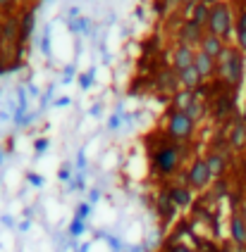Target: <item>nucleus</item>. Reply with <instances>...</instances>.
<instances>
[{
    "mask_svg": "<svg viewBox=\"0 0 246 252\" xmlns=\"http://www.w3.org/2000/svg\"><path fill=\"white\" fill-rule=\"evenodd\" d=\"M184 114H187L189 119H194V122H201L203 117H205V102L194 93V98L189 100L187 107H184Z\"/></svg>",
    "mask_w": 246,
    "mask_h": 252,
    "instance_id": "obj_17",
    "label": "nucleus"
},
{
    "mask_svg": "<svg viewBox=\"0 0 246 252\" xmlns=\"http://www.w3.org/2000/svg\"><path fill=\"white\" fill-rule=\"evenodd\" d=\"M227 145H230L232 150H244L246 148V122L244 119H237V122L230 126Z\"/></svg>",
    "mask_w": 246,
    "mask_h": 252,
    "instance_id": "obj_9",
    "label": "nucleus"
},
{
    "mask_svg": "<svg viewBox=\"0 0 246 252\" xmlns=\"http://www.w3.org/2000/svg\"><path fill=\"white\" fill-rule=\"evenodd\" d=\"M234 36H237V48L246 53V29H234Z\"/></svg>",
    "mask_w": 246,
    "mask_h": 252,
    "instance_id": "obj_19",
    "label": "nucleus"
},
{
    "mask_svg": "<svg viewBox=\"0 0 246 252\" xmlns=\"http://www.w3.org/2000/svg\"><path fill=\"white\" fill-rule=\"evenodd\" d=\"M167 252H194L189 245H182V243H177V245H170L167 248Z\"/></svg>",
    "mask_w": 246,
    "mask_h": 252,
    "instance_id": "obj_20",
    "label": "nucleus"
},
{
    "mask_svg": "<svg viewBox=\"0 0 246 252\" xmlns=\"http://www.w3.org/2000/svg\"><path fill=\"white\" fill-rule=\"evenodd\" d=\"M205 164L210 169V176H213V181L220 179L222 174H225V169H227V157L225 153H220V150H210V153L205 155Z\"/></svg>",
    "mask_w": 246,
    "mask_h": 252,
    "instance_id": "obj_12",
    "label": "nucleus"
},
{
    "mask_svg": "<svg viewBox=\"0 0 246 252\" xmlns=\"http://www.w3.org/2000/svg\"><path fill=\"white\" fill-rule=\"evenodd\" d=\"M205 31L227 43V38H230L232 31H234V14H232L227 2H215V5H210V14H208Z\"/></svg>",
    "mask_w": 246,
    "mask_h": 252,
    "instance_id": "obj_3",
    "label": "nucleus"
},
{
    "mask_svg": "<svg viewBox=\"0 0 246 252\" xmlns=\"http://www.w3.org/2000/svg\"><path fill=\"white\" fill-rule=\"evenodd\" d=\"M179 2H182V5H184V7H191V5H196V2H199V0H179Z\"/></svg>",
    "mask_w": 246,
    "mask_h": 252,
    "instance_id": "obj_22",
    "label": "nucleus"
},
{
    "mask_svg": "<svg viewBox=\"0 0 246 252\" xmlns=\"http://www.w3.org/2000/svg\"><path fill=\"white\" fill-rule=\"evenodd\" d=\"M230 238L237 248H242V250L246 248V221L237 212L230 217Z\"/></svg>",
    "mask_w": 246,
    "mask_h": 252,
    "instance_id": "obj_10",
    "label": "nucleus"
},
{
    "mask_svg": "<svg viewBox=\"0 0 246 252\" xmlns=\"http://www.w3.org/2000/svg\"><path fill=\"white\" fill-rule=\"evenodd\" d=\"M217 76L230 86L237 88L244 81V53L234 45H227L222 55L217 57Z\"/></svg>",
    "mask_w": 246,
    "mask_h": 252,
    "instance_id": "obj_2",
    "label": "nucleus"
},
{
    "mask_svg": "<svg viewBox=\"0 0 246 252\" xmlns=\"http://www.w3.org/2000/svg\"><path fill=\"white\" fill-rule=\"evenodd\" d=\"M19 36V22L17 19H2L0 22V38L2 41H17Z\"/></svg>",
    "mask_w": 246,
    "mask_h": 252,
    "instance_id": "obj_18",
    "label": "nucleus"
},
{
    "mask_svg": "<svg viewBox=\"0 0 246 252\" xmlns=\"http://www.w3.org/2000/svg\"><path fill=\"white\" fill-rule=\"evenodd\" d=\"M156 86H158L160 91H165V93H179V74L170 67V69H163L156 76Z\"/></svg>",
    "mask_w": 246,
    "mask_h": 252,
    "instance_id": "obj_11",
    "label": "nucleus"
},
{
    "mask_svg": "<svg viewBox=\"0 0 246 252\" xmlns=\"http://www.w3.org/2000/svg\"><path fill=\"white\" fill-rule=\"evenodd\" d=\"M242 119H244V122H246V105H244V112H242Z\"/></svg>",
    "mask_w": 246,
    "mask_h": 252,
    "instance_id": "obj_24",
    "label": "nucleus"
},
{
    "mask_svg": "<svg viewBox=\"0 0 246 252\" xmlns=\"http://www.w3.org/2000/svg\"><path fill=\"white\" fill-rule=\"evenodd\" d=\"M172 2H179V0H172Z\"/></svg>",
    "mask_w": 246,
    "mask_h": 252,
    "instance_id": "obj_26",
    "label": "nucleus"
},
{
    "mask_svg": "<svg viewBox=\"0 0 246 252\" xmlns=\"http://www.w3.org/2000/svg\"><path fill=\"white\" fill-rule=\"evenodd\" d=\"M203 31L201 27H196V24H191V22H187L184 27H182V31H179V43H187V45H199L201 43V38H203Z\"/></svg>",
    "mask_w": 246,
    "mask_h": 252,
    "instance_id": "obj_16",
    "label": "nucleus"
},
{
    "mask_svg": "<svg viewBox=\"0 0 246 252\" xmlns=\"http://www.w3.org/2000/svg\"><path fill=\"white\" fill-rule=\"evenodd\" d=\"M151 157H153V167H156L158 174L172 176V174H177L179 164L187 159V148L182 143H174V140H170L165 136V140L153 150Z\"/></svg>",
    "mask_w": 246,
    "mask_h": 252,
    "instance_id": "obj_1",
    "label": "nucleus"
},
{
    "mask_svg": "<svg viewBox=\"0 0 246 252\" xmlns=\"http://www.w3.org/2000/svg\"><path fill=\"white\" fill-rule=\"evenodd\" d=\"M194 131H196V122L189 119L184 112L172 110V112L165 117V136L170 140H174V143H187V140H191Z\"/></svg>",
    "mask_w": 246,
    "mask_h": 252,
    "instance_id": "obj_4",
    "label": "nucleus"
},
{
    "mask_svg": "<svg viewBox=\"0 0 246 252\" xmlns=\"http://www.w3.org/2000/svg\"><path fill=\"white\" fill-rule=\"evenodd\" d=\"M227 48V43L222 41V38H217V36H213V33H203L201 43H199V50L201 53H205L208 57H213V60H217V57L222 55V50Z\"/></svg>",
    "mask_w": 246,
    "mask_h": 252,
    "instance_id": "obj_8",
    "label": "nucleus"
},
{
    "mask_svg": "<svg viewBox=\"0 0 246 252\" xmlns=\"http://www.w3.org/2000/svg\"><path fill=\"white\" fill-rule=\"evenodd\" d=\"M210 181H213V176H210V169L205 164V157H196L182 176V183H187L191 190H203V188L210 186Z\"/></svg>",
    "mask_w": 246,
    "mask_h": 252,
    "instance_id": "obj_5",
    "label": "nucleus"
},
{
    "mask_svg": "<svg viewBox=\"0 0 246 252\" xmlns=\"http://www.w3.org/2000/svg\"><path fill=\"white\" fill-rule=\"evenodd\" d=\"M208 14H210V5L199 0L196 5H191V7H189V22H191V24H196V27L205 29V24H208Z\"/></svg>",
    "mask_w": 246,
    "mask_h": 252,
    "instance_id": "obj_15",
    "label": "nucleus"
},
{
    "mask_svg": "<svg viewBox=\"0 0 246 252\" xmlns=\"http://www.w3.org/2000/svg\"><path fill=\"white\" fill-rule=\"evenodd\" d=\"M196 53H199V50H194V45L177 43L174 50H172V69L182 71V69H187V67H191L194 60H196Z\"/></svg>",
    "mask_w": 246,
    "mask_h": 252,
    "instance_id": "obj_6",
    "label": "nucleus"
},
{
    "mask_svg": "<svg viewBox=\"0 0 246 252\" xmlns=\"http://www.w3.org/2000/svg\"><path fill=\"white\" fill-rule=\"evenodd\" d=\"M17 0H0V10H7V7H12Z\"/></svg>",
    "mask_w": 246,
    "mask_h": 252,
    "instance_id": "obj_21",
    "label": "nucleus"
},
{
    "mask_svg": "<svg viewBox=\"0 0 246 252\" xmlns=\"http://www.w3.org/2000/svg\"><path fill=\"white\" fill-rule=\"evenodd\" d=\"M194 67L199 69V74H201V79L205 81V79H210V76H215L217 74V60H213V57H208L205 53H196V60H194Z\"/></svg>",
    "mask_w": 246,
    "mask_h": 252,
    "instance_id": "obj_13",
    "label": "nucleus"
},
{
    "mask_svg": "<svg viewBox=\"0 0 246 252\" xmlns=\"http://www.w3.org/2000/svg\"><path fill=\"white\" fill-rule=\"evenodd\" d=\"M165 193L170 195V200L174 202V207H189L191 200H194V190L189 188L187 183H172Z\"/></svg>",
    "mask_w": 246,
    "mask_h": 252,
    "instance_id": "obj_7",
    "label": "nucleus"
},
{
    "mask_svg": "<svg viewBox=\"0 0 246 252\" xmlns=\"http://www.w3.org/2000/svg\"><path fill=\"white\" fill-rule=\"evenodd\" d=\"M201 2H208V5H215L217 0H201Z\"/></svg>",
    "mask_w": 246,
    "mask_h": 252,
    "instance_id": "obj_23",
    "label": "nucleus"
},
{
    "mask_svg": "<svg viewBox=\"0 0 246 252\" xmlns=\"http://www.w3.org/2000/svg\"><path fill=\"white\" fill-rule=\"evenodd\" d=\"M179 74V86H184V91H196V88H201L203 79L201 74H199V69L191 64V67H187V69L177 71Z\"/></svg>",
    "mask_w": 246,
    "mask_h": 252,
    "instance_id": "obj_14",
    "label": "nucleus"
},
{
    "mask_svg": "<svg viewBox=\"0 0 246 252\" xmlns=\"http://www.w3.org/2000/svg\"><path fill=\"white\" fill-rule=\"evenodd\" d=\"M0 22H2V10H0Z\"/></svg>",
    "mask_w": 246,
    "mask_h": 252,
    "instance_id": "obj_25",
    "label": "nucleus"
},
{
    "mask_svg": "<svg viewBox=\"0 0 246 252\" xmlns=\"http://www.w3.org/2000/svg\"><path fill=\"white\" fill-rule=\"evenodd\" d=\"M244 2H246V0H244Z\"/></svg>",
    "mask_w": 246,
    "mask_h": 252,
    "instance_id": "obj_27",
    "label": "nucleus"
}]
</instances>
